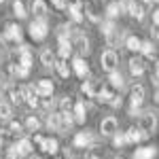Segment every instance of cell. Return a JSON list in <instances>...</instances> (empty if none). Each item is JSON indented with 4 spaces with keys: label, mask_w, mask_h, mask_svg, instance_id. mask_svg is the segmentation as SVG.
Masks as SVG:
<instances>
[{
    "label": "cell",
    "mask_w": 159,
    "mask_h": 159,
    "mask_svg": "<svg viewBox=\"0 0 159 159\" xmlns=\"http://www.w3.org/2000/svg\"><path fill=\"white\" fill-rule=\"evenodd\" d=\"M138 129H140L144 136L155 134V129H157V115H155L153 110H148V112H144V115H140Z\"/></svg>",
    "instance_id": "cell-1"
},
{
    "label": "cell",
    "mask_w": 159,
    "mask_h": 159,
    "mask_svg": "<svg viewBox=\"0 0 159 159\" xmlns=\"http://www.w3.org/2000/svg\"><path fill=\"white\" fill-rule=\"evenodd\" d=\"M49 34V24H47V17H38L30 24V36L34 40H43V38Z\"/></svg>",
    "instance_id": "cell-2"
},
{
    "label": "cell",
    "mask_w": 159,
    "mask_h": 159,
    "mask_svg": "<svg viewBox=\"0 0 159 159\" xmlns=\"http://www.w3.org/2000/svg\"><path fill=\"white\" fill-rule=\"evenodd\" d=\"M100 64H102V68H104L106 72H115V70H117V64H119V55H117V51L106 49L102 55H100Z\"/></svg>",
    "instance_id": "cell-3"
},
{
    "label": "cell",
    "mask_w": 159,
    "mask_h": 159,
    "mask_svg": "<svg viewBox=\"0 0 159 159\" xmlns=\"http://www.w3.org/2000/svg\"><path fill=\"white\" fill-rule=\"evenodd\" d=\"M100 132H102V136H112L119 132V121H117V117H112V115H108V117H104L102 121H100Z\"/></svg>",
    "instance_id": "cell-4"
},
{
    "label": "cell",
    "mask_w": 159,
    "mask_h": 159,
    "mask_svg": "<svg viewBox=\"0 0 159 159\" xmlns=\"http://www.w3.org/2000/svg\"><path fill=\"white\" fill-rule=\"evenodd\" d=\"M81 89H83V93H85L87 98H98L100 91L104 89V83L98 81V79H93V81H85V83L81 85Z\"/></svg>",
    "instance_id": "cell-5"
},
{
    "label": "cell",
    "mask_w": 159,
    "mask_h": 159,
    "mask_svg": "<svg viewBox=\"0 0 159 159\" xmlns=\"http://www.w3.org/2000/svg\"><path fill=\"white\" fill-rule=\"evenodd\" d=\"M72 144L76 148H89L91 144H93V134H91L89 129H83V132H79V134L74 136Z\"/></svg>",
    "instance_id": "cell-6"
},
{
    "label": "cell",
    "mask_w": 159,
    "mask_h": 159,
    "mask_svg": "<svg viewBox=\"0 0 159 159\" xmlns=\"http://www.w3.org/2000/svg\"><path fill=\"white\" fill-rule=\"evenodd\" d=\"M144 11H147V4L142 0H127V13L136 17V19H142L144 17Z\"/></svg>",
    "instance_id": "cell-7"
},
{
    "label": "cell",
    "mask_w": 159,
    "mask_h": 159,
    "mask_svg": "<svg viewBox=\"0 0 159 159\" xmlns=\"http://www.w3.org/2000/svg\"><path fill=\"white\" fill-rule=\"evenodd\" d=\"M123 13H127V2H123V0H117V2H110L108 7H106V15H108V19H115V17H119Z\"/></svg>",
    "instance_id": "cell-8"
},
{
    "label": "cell",
    "mask_w": 159,
    "mask_h": 159,
    "mask_svg": "<svg viewBox=\"0 0 159 159\" xmlns=\"http://www.w3.org/2000/svg\"><path fill=\"white\" fill-rule=\"evenodd\" d=\"M21 28L17 24H9L7 25V30H4V34H2V40L4 43H9V40H13V43H17V40H21Z\"/></svg>",
    "instance_id": "cell-9"
},
{
    "label": "cell",
    "mask_w": 159,
    "mask_h": 159,
    "mask_svg": "<svg viewBox=\"0 0 159 159\" xmlns=\"http://www.w3.org/2000/svg\"><path fill=\"white\" fill-rule=\"evenodd\" d=\"M157 157V147L151 144V147H142V148H136L132 159H155Z\"/></svg>",
    "instance_id": "cell-10"
},
{
    "label": "cell",
    "mask_w": 159,
    "mask_h": 159,
    "mask_svg": "<svg viewBox=\"0 0 159 159\" xmlns=\"http://www.w3.org/2000/svg\"><path fill=\"white\" fill-rule=\"evenodd\" d=\"M129 102H132V106L140 108L142 102H144V87L142 85H134L132 87V91H129Z\"/></svg>",
    "instance_id": "cell-11"
},
{
    "label": "cell",
    "mask_w": 159,
    "mask_h": 159,
    "mask_svg": "<svg viewBox=\"0 0 159 159\" xmlns=\"http://www.w3.org/2000/svg\"><path fill=\"white\" fill-rule=\"evenodd\" d=\"M34 89H36V93L40 98H49L51 93H53V83H51V79H40Z\"/></svg>",
    "instance_id": "cell-12"
},
{
    "label": "cell",
    "mask_w": 159,
    "mask_h": 159,
    "mask_svg": "<svg viewBox=\"0 0 159 159\" xmlns=\"http://www.w3.org/2000/svg\"><path fill=\"white\" fill-rule=\"evenodd\" d=\"M21 93H24V100L30 104V106H38V96L36 89H34V85H24L21 87Z\"/></svg>",
    "instance_id": "cell-13"
},
{
    "label": "cell",
    "mask_w": 159,
    "mask_h": 159,
    "mask_svg": "<svg viewBox=\"0 0 159 159\" xmlns=\"http://www.w3.org/2000/svg\"><path fill=\"white\" fill-rule=\"evenodd\" d=\"M144 138H147V136L142 134L138 127H129V129L125 132V142H127V144H138V142L144 140Z\"/></svg>",
    "instance_id": "cell-14"
},
{
    "label": "cell",
    "mask_w": 159,
    "mask_h": 159,
    "mask_svg": "<svg viewBox=\"0 0 159 159\" xmlns=\"http://www.w3.org/2000/svg\"><path fill=\"white\" fill-rule=\"evenodd\" d=\"M127 68H129L132 76H140V74L144 72V61L140 60V57H132V60L127 61Z\"/></svg>",
    "instance_id": "cell-15"
},
{
    "label": "cell",
    "mask_w": 159,
    "mask_h": 159,
    "mask_svg": "<svg viewBox=\"0 0 159 159\" xmlns=\"http://www.w3.org/2000/svg\"><path fill=\"white\" fill-rule=\"evenodd\" d=\"M15 147H17V151H19V157L32 155V140H30V138H19V140L15 142Z\"/></svg>",
    "instance_id": "cell-16"
},
{
    "label": "cell",
    "mask_w": 159,
    "mask_h": 159,
    "mask_svg": "<svg viewBox=\"0 0 159 159\" xmlns=\"http://www.w3.org/2000/svg\"><path fill=\"white\" fill-rule=\"evenodd\" d=\"M72 68H74V72L79 74L81 79H85L87 74H89V66H87V61L83 60V57H76V60L72 61Z\"/></svg>",
    "instance_id": "cell-17"
},
{
    "label": "cell",
    "mask_w": 159,
    "mask_h": 159,
    "mask_svg": "<svg viewBox=\"0 0 159 159\" xmlns=\"http://www.w3.org/2000/svg\"><path fill=\"white\" fill-rule=\"evenodd\" d=\"M74 123H85V102L83 100H79V102H74Z\"/></svg>",
    "instance_id": "cell-18"
},
{
    "label": "cell",
    "mask_w": 159,
    "mask_h": 159,
    "mask_svg": "<svg viewBox=\"0 0 159 159\" xmlns=\"http://www.w3.org/2000/svg\"><path fill=\"white\" fill-rule=\"evenodd\" d=\"M40 148H43L45 153H51V155H55V153L60 151V142H57L55 138H45V140H43V144H40Z\"/></svg>",
    "instance_id": "cell-19"
},
{
    "label": "cell",
    "mask_w": 159,
    "mask_h": 159,
    "mask_svg": "<svg viewBox=\"0 0 159 159\" xmlns=\"http://www.w3.org/2000/svg\"><path fill=\"white\" fill-rule=\"evenodd\" d=\"M32 13L34 17H47V2L45 0H32Z\"/></svg>",
    "instance_id": "cell-20"
},
{
    "label": "cell",
    "mask_w": 159,
    "mask_h": 159,
    "mask_svg": "<svg viewBox=\"0 0 159 159\" xmlns=\"http://www.w3.org/2000/svg\"><path fill=\"white\" fill-rule=\"evenodd\" d=\"M74 125V117L72 112H60V132H66Z\"/></svg>",
    "instance_id": "cell-21"
},
{
    "label": "cell",
    "mask_w": 159,
    "mask_h": 159,
    "mask_svg": "<svg viewBox=\"0 0 159 159\" xmlns=\"http://www.w3.org/2000/svg\"><path fill=\"white\" fill-rule=\"evenodd\" d=\"M66 11L70 13V19L72 21H83V13H81V2H72V4H68V9Z\"/></svg>",
    "instance_id": "cell-22"
},
{
    "label": "cell",
    "mask_w": 159,
    "mask_h": 159,
    "mask_svg": "<svg viewBox=\"0 0 159 159\" xmlns=\"http://www.w3.org/2000/svg\"><path fill=\"white\" fill-rule=\"evenodd\" d=\"M4 91H7V96H9V100H11V104H21V100H24L21 87H19V89H17V87H7Z\"/></svg>",
    "instance_id": "cell-23"
},
{
    "label": "cell",
    "mask_w": 159,
    "mask_h": 159,
    "mask_svg": "<svg viewBox=\"0 0 159 159\" xmlns=\"http://www.w3.org/2000/svg\"><path fill=\"white\" fill-rule=\"evenodd\" d=\"M72 53V43L68 40V38H64L60 40V49H57V55H60V60H68V55Z\"/></svg>",
    "instance_id": "cell-24"
},
{
    "label": "cell",
    "mask_w": 159,
    "mask_h": 159,
    "mask_svg": "<svg viewBox=\"0 0 159 159\" xmlns=\"http://www.w3.org/2000/svg\"><path fill=\"white\" fill-rule=\"evenodd\" d=\"M125 47L129 51H140V47H142V40L138 36H134V34H127L125 36Z\"/></svg>",
    "instance_id": "cell-25"
},
{
    "label": "cell",
    "mask_w": 159,
    "mask_h": 159,
    "mask_svg": "<svg viewBox=\"0 0 159 159\" xmlns=\"http://www.w3.org/2000/svg\"><path fill=\"white\" fill-rule=\"evenodd\" d=\"M40 61H43V66H55V55H53V51L51 49H43L40 51Z\"/></svg>",
    "instance_id": "cell-26"
},
{
    "label": "cell",
    "mask_w": 159,
    "mask_h": 159,
    "mask_svg": "<svg viewBox=\"0 0 159 159\" xmlns=\"http://www.w3.org/2000/svg\"><path fill=\"white\" fill-rule=\"evenodd\" d=\"M76 49L87 55V53L91 51V47H89V38L83 36V34H76Z\"/></svg>",
    "instance_id": "cell-27"
},
{
    "label": "cell",
    "mask_w": 159,
    "mask_h": 159,
    "mask_svg": "<svg viewBox=\"0 0 159 159\" xmlns=\"http://www.w3.org/2000/svg\"><path fill=\"white\" fill-rule=\"evenodd\" d=\"M11 115H13L11 104L4 102V100H0V119H2V121H11Z\"/></svg>",
    "instance_id": "cell-28"
},
{
    "label": "cell",
    "mask_w": 159,
    "mask_h": 159,
    "mask_svg": "<svg viewBox=\"0 0 159 159\" xmlns=\"http://www.w3.org/2000/svg\"><path fill=\"white\" fill-rule=\"evenodd\" d=\"M47 125L53 132H60V112H49L47 115Z\"/></svg>",
    "instance_id": "cell-29"
},
{
    "label": "cell",
    "mask_w": 159,
    "mask_h": 159,
    "mask_svg": "<svg viewBox=\"0 0 159 159\" xmlns=\"http://www.w3.org/2000/svg\"><path fill=\"white\" fill-rule=\"evenodd\" d=\"M108 81H110V85L115 87V89H121L123 85H125V81H123V76H121V72H110V76H108Z\"/></svg>",
    "instance_id": "cell-30"
},
{
    "label": "cell",
    "mask_w": 159,
    "mask_h": 159,
    "mask_svg": "<svg viewBox=\"0 0 159 159\" xmlns=\"http://www.w3.org/2000/svg\"><path fill=\"white\" fill-rule=\"evenodd\" d=\"M55 68H57V74H60L61 79H68V76H70V68H68V64H66V60L55 61Z\"/></svg>",
    "instance_id": "cell-31"
},
{
    "label": "cell",
    "mask_w": 159,
    "mask_h": 159,
    "mask_svg": "<svg viewBox=\"0 0 159 159\" xmlns=\"http://www.w3.org/2000/svg\"><path fill=\"white\" fill-rule=\"evenodd\" d=\"M117 32V28H115V24H112V19H106V21H102V34L108 38V36H112Z\"/></svg>",
    "instance_id": "cell-32"
},
{
    "label": "cell",
    "mask_w": 159,
    "mask_h": 159,
    "mask_svg": "<svg viewBox=\"0 0 159 159\" xmlns=\"http://www.w3.org/2000/svg\"><path fill=\"white\" fill-rule=\"evenodd\" d=\"M140 51H142L147 57H153V55H155V43H153V40H142Z\"/></svg>",
    "instance_id": "cell-33"
},
{
    "label": "cell",
    "mask_w": 159,
    "mask_h": 159,
    "mask_svg": "<svg viewBox=\"0 0 159 159\" xmlns=\"http://www.w3.org/2000/svg\"><path fill=\"white\" fill-rule=\"evenodd\" d=\"M72 25L70 24H61V25H57V36H60V40H64V38H68L70 34H72Z\"/></svg>",
    "instance_id": "cell-34"
},
{
    "label": "cell",
    "mask_w": 159,
    "mask_h": 159,
    "mask_svg": "<svg viewBox=\"0 0 159 159\" xmlns=\"http://www.w3.org/2000/svg\"><path fill=\"white\" fill-rule=\"evenodd\" d=\"M25 127H28L30 132H38V129H40V121H38L34 115H30V117L25 119Z\"/></svg>",
    "instance_id": "cell-35"
},
{
    "label": "cell",
    "mask_w": 159,
    "mask_h": 159,
    "mask_svg": "<svg viewBox=\"0 0 159 159\" xmlns=\"http://www.w3.org/2000/svg\"><path fill=\"white\" fill-rule=\"evenodd\" d=\"M13 11H15V15H17L19 19H24L25 15H28V13H25V7H24V2H21V0H15V2H13Z\"/></svg>",
    "instance_id": "cell-36"
},
{
    "label": "cell",
    "mask_w": 159,
    "mask_h": 159,
    "mask_svg": "<svg viewBox=\"0 0 159 159\" xmlns=\"http://www.w3.org/2000/svg\"><path fill=\"white\" fill-rule=\"evenodd\" d=\"M112 96H115V93L110 91L108 87H104V89L100 91V96H98V102H104V104H108L110 100H112Z\"/></svg>",
    "instance_id": "cell-37"
},
{
    "label": "cell",
    "mask_w": 159,
    "mask_h": 159,
    "mask_svg": "<svg viewBox=\"0 0 159 159\" xmlns=\"http://www.w3.org/2000/svg\"><path fill=\"white\" fill-rule=\"evenodd\" d=\"M60 112H70V108H72V98H68V96H64V98L60 100Z\"/></svg>",
    "instance_id": "cell-38"
},
{
    "label": "cell",
    "mask_w": 159,
    "mask_h": 159,
    "mask_svg": "<svg viewBox=\"0 0 159 159\" xmlns=\"http://www.w3.org/2000/svg\"><path fill=\"white\" fill-rule=\"evenodd\" d=\"M9 132H11V134L21 136V134H24V125H21L19 121H11V123H9Z\"/></svg>",
    "instance_id": "cell-39"
},
{
    "label": "cell",
    "mask_w": 159,
    "mask_h": 159,
    "mask_svg": "<svg viewBox=\"0 0 159 159\" xmlns=\"http://www.w3.org/2000/svg\"><path fill=\"white\" fill-rule=\"evenodd\" d=\"M112 144H115L117 148L125 147V144H127V142H125V134H119V132H117V134L112 136Z\"/></svg>",
    "instance_id": "cell-40"
},
{
    "label": "cell",
    "mask_w": 159,
    "mask_h": 159,
    "mask_svg": "<svg viewBox=\"0 0 159 159\" xmlns=\"http://www.w3.org/2000/svg\"><path fill=\"white\" fill-rule=\"evenodd\" d=\"M53 104H55V102H53V98L49 96V98H45V100H43V104H40V106H43V108L47 110V115H49V112H51V108H53Z\"/></svg>",
    "instance_id": "cell-41"
},
{
    "label": "cell",
    "mask_w": 159,
    "mask_h": 159,
    "mask_svg": "<svg viewBox=\"0 0 159 159\" xmlns=\"http://www.w3.org/2000/svg\"><path fill=\"white\" fill-rule=\"evenodd\" d=\"M108 104L112 106V108H121V104H123V98H121V96H112V100H110Z\"/></svg>",
    "instance_id": "cell-42"
},
{
    "label": "cell",
    "mask_w": 159,
    "mask_h": 159,
    "mask_svg": "<svg viewBox=\"0 0 159 159\" xmlns=\"http://www.w3.org/2000/svg\"><path fill=\"white\" fill-rule=\"evenodd\" d=\"M51 2H53L57 9H68V2H66V0H51Z\"/></svg>",
    "instance_id": "cell-43"
},
{
    "label": "cell",
    "mask_w": 159,
    "mask_h": 159,
    "mask_svg": "<svg viewBox=\"0 0 159 159\" xmlns=\"http://www.w3.org/2000/svg\"><path fill=\"white\" fill-rule=\"evenodd\" d=\"M153 24L159 28V9H155V11H153Z\"/></svg>",
    "instance_id": "cell-44"
},
{
    "label": "cell",
    "mask_w": 159,
    "mask_h": 159,
    "mask_svg": "<svg viewBox=\"0 0 159 159\" xmlns=\"http://www.w3.org/2000/svg\"><path fill=\"white\" fill-rule=\"evenodd\" d=\"M138 112H140V108H136V106H129V115H132V117H136Z\"/></svg>",
    "instance_id": "cell-45"
},
{
    "label": "cell",
    "mask_w": 159,
    "mask_h": 159,
    "mask_svg": "<svg viewBox=\"0 0 159 159\" xmlns=\"http://www.w3.org/2000/svg\"><path fill=\"white\" fill-rule=\"evenodd\" d=\"M43 140H45V138H43V136H34V142H36V144H43Z\"/></svg>",
    "instance_id": "cell-46"
},
{
    "label": "cell",
    "mask_w": 159,
    "mask_h": 159,
    "mask_svg": "<svg viewBox=\"0 0 159 159\" xmlns=\"http://www.w3.org/2000/svg\"><path fill=\"white\" fill-rule=\"evenodd\" d=\"M155 102L159 104V87H157V91H155Z\"/></svg>",
    "instance_id": "cell-47"
},
{
    "label": "cell",
    "mask_w": 159,
    "mask_h": 159,
    "mask_svg": "<svg viewBox=\"0 0 159 159\" xmlns=\"http://www.w3.org/2000/svg\"><path fill=\"white\" fill-rule=\"evenodd\" d=\"M155 70H157V76H159V60H157V66H155Z\"/></svg>",
    "instance_id": "cell-48"
},
{
    "label": "cell",
    "mask_w": 159,
    "mask_h": 159,
    "mask_svg": "<svg viewBox=\"0 0 159 159\" xmlns=\"http://www.w3.org/2000/svg\"><path fill=\"white\" fill-rule=\"evenodd\" d=\"M30 159H40V157H38V155H30Z\"/></svg>",
    "instance_id": "cell-49"
},
{
    "label": "cell",
    "mask_w": 159,
    "mask_h": 159,
    "mask_svg": "<svg viewBox=\"0 0 159 159\" xmlns=\"http://www.w3.org/2000/svg\"><path fill=\"white\" fill-rule=\"evenodd\" d=\"M89 159H100V157H96V155H93V157H89Z\"/></svg>",
    "instance_id": "cell-50"
},
{
    "label": "cell",
    "mask_w": 159,
    "mask_h": 159,
    "mask_svg": "<svg viewBox=\"0 0 159 159\" xmlns=\"http://www.w3.org/2000/svg\"><path fill=\"white\" fill-rule=\"evenodd\" d=\"M0 147H2V136H0Z\"/></svg>",
    "instance_id": "cell-51"
},
{
    "label": "cell",
    "mask_w": 159,
    "mask_h": 159,
    "mask_svg": "<svg viewBox=\"0 0 159 159\" xmlns=\"http://www.w3.org/2000/svg\"><path fill=\"white\" fill-rule=\"evenodd\" d=\"M115 159H123V157H115Z\"/></svg>",
    "instance_id": "cell-52"
},
{
    "label": "cell",
    "mask_w": 159,
    "mask_h": 159,
    "mask_svg": "<svg viewBox=\"0 0 159 159\" xmlns=\"http://www.w3.org/2000/svg\"><path fill=\"white\" fill-rule=\"evenodd\" d=\"M153 2H159V0H153Z\"/></svg>",
    "instance_id": "cell-53"
},
{
    "label": "cell",
    "mask_w": 159,
    "mask_h": 159,
    "mask_svg": "<svg viewBox=\"0 0 159 159\" xmlns=\"http://www.w3.org/2000/svg\"><path fill=\"white\" fill-rule=\"evenodd\" d=\"M0 2H4V0H0Z\"/></svg>",
    "instance_id": "cell-54"
}]
</instances>
